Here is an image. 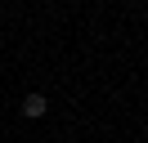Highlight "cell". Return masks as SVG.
<instances>
[{"label": "cell", "instance_id": "obj_1", "mask_svg": "<svg viewBox=\"0 0 148 143\" xmlns=\"http://www.w3.org/2000/svg\"><path fill=\"white\" fill-rule=\"evenodd\" d=\"M45 112H49L45 94H27V98H23V116H27V121H40Z\"/></svg>", "mask_w": 148, "mask_h": 143}]
</instances>
